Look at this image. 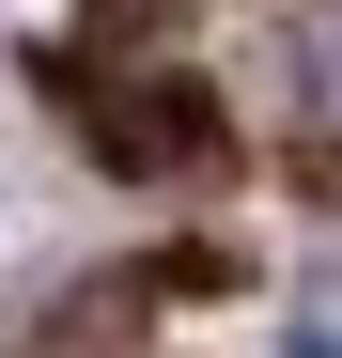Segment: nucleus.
Here are the masks:
<instances>
[{
  "mask_svg": "<svg viewBox=\"0 0 342 358\" xmlns=\"http://www.w3.org/2000/svg\"><path fill=\"white\" fill-rule=\"evenodd\" d=\"M78 94V125H94V156L109 171H202L218 156V109H202V78H63Z\"/></svg>",
  "mask_w": 342,
  "mask_h": 358,
  "instance_id": "nucleus-1",
  "label": "nucleus"
},
{
  "mask_svg": "<svg viewBox=\"0 0 342 358\" xmlns=\"http://www.w3.org/2000/svg\"><path fill=\"white\" fill-rule=\"evenodd\" d=\"M280 358H342V312H296V343H280Z\"/></svg>",
  "mask_w": 342,
  "mask_h": 358,
  "instance_id": "nucleus-2",
  "label": "nucleus"
}]
</instances>
